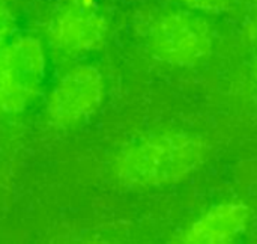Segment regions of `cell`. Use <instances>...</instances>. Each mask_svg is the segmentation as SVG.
I'll use <instances>...</instances> for the list:
<instances>
[{"mask_svg":"<svg viewBox=\"0 0 257 244\" xmlns=\"http://www.w3.org/2000/svg\"><path fill=\"white\" fill-rule=\"evenodd\" d=\"M206 142L190 131L167 130L139 137L113 160V177L126 189L152 190L190 178L206 160Z\"/></svg>","mask_w":257,"mask_h":244,"instance_id":"obj_1","label":"cell"},{"mask_svg":"<svg viewBox=\"0 0 257 244\" xmlns=\"http://www.w3.org/2000/svg\"><path fill=\"white\" fill-rule=\"evenodd\" d=\"M47 72L45 48L32 35L12 36L0 50V116L24 113L39 95Z\"/></svg>","mask_w":257,"mask_h":244,"instance_id":"obj_2","label":"cell"},{"mask_svg":"<svg viewBox=\"0 0 257 244\" xmlns=\"http://www.w3.org/2000/svg\"><path fill=\"white\" fill-rule=\"evenodd\" d=\"M148 45L157 60L191 68L211 54L214 36L206 20L196 11H169L152 23Z\"/></svg>","mask_w":257,"mask_h":244,"instance_id":"obj_3","label":"cell"},{"mask_svg":"<svg viewBox=\"0 0 257 244\" xmlns=\"http://www.w3.org/2000/svg\"><path fill=\"white\" fill-rule=\"evenodd\" d=\"M104 95L101 71L93 65H77L51 88L45 101V118L56 130H74L96 113Z\"/></svg>","mask_w":257,"mask_h":244,"instance_id":"obj_4","label":"cell"},{"mask_svg":"<svg viewBox=\"0 0 257 244\" xmlns=\"http://www.w3.org/2000/svg\"><path fill=\"white\" fill-rule=\"evenodd\" d=\"M108 33V21L93 0H66L47 26L50 45L68 56L99 48Z\"/></svg>","mask_w":257,"mask_h":244,"instance_id":"obj_5","label":"cell"},{"mask_svg":"<svg viewBox=\"0 0 257 244\" xmlns=\"http://www.w3.org/2000/svg\"><path fill=\"white\" fill-rule=\"evenodd\" d=\"M250 216V210L244 202H220L193 220L178 240L190 244L233 243L245 234Z\"/></svg>","mask_w":257,"mask_h":244,"instance_id":"obj_6","label":"cell"},{"mask_svg":"<svg viewBox=\"0 0 257 244\" xmlns=\"http://www.w3.org/2000/svg\"><path fill=\"white\" fill-rule=\"evenodd\" d=\"M188 9L196 11V12H203V14H221L224 12L230 0H181Z\"/></svg>","mask_w":257,"mask_h":244,"instance_id":"obj_7","label":"cell"},{"mask_svg":"<svg viewBox=\"0 0 257 244\" xmlns=\"http://www.w3.org/2000/svg\"><path fill=\"white\" fill-rule=\"evenodd\" d=\"M12 30H14V17L11 11L0 3V50L12 39Z\"/></svg>","mask_w":257,"mask_h":244,"instance_id":"obj_8","label":"cell"}]
</instances>
